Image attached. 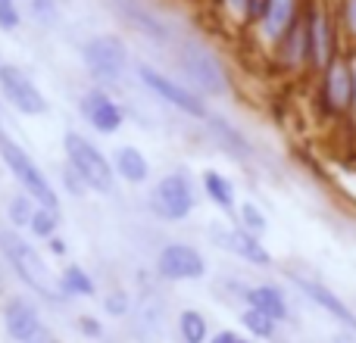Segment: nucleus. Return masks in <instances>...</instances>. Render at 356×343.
Wrapping results in <instances>:
<instances>
[{
  "mask_svg": "<svg viewBox=\"0 0 356 343\" xmlns=\"http://www.w3.org/2000/svg\"><path fill=\"white\" fill-rule=\"evenodd\" d=\"M334 343H350V340H347V337H334Z\"/></svg>",
  "mask_w": 356,
  "mask_h": 343,
  "instance_id": "obj_36",
  "label": "nucleus"
},
{
  "mask_svg": "<svg viewBox=\"0 0 356 343\" xmlns=\"http://www.w3.org/2000/svg\"><path fill=\"white\" fill-rule=\"evenodd\" d=\"M66 156H69V162H72V169L88 181V187L100 190V194H110L113 190V175H116V172L110 169L106 156L100 153L91 141H85V137L75 135V131L66 135Z\"/></svg>",
  "mask_w": 356,
  "mask_h": 343,
  "instance_id": "obj_3",
  "label": "nucleus"
},
{
  "mask_svg": "<svg viewBox=\"0 0 356 343\" xmlns=\"http://www.w3.org/2000/svg\"><path fill=\"white\" fill-rule=\"evenodd\" d=\"M241 219H244V231H250V234L266 231V215L259 212L253 203H244V206H241Z\"/></svg>",
  "mask_w": 356,
  "mask_h": 343,
  "instance_id": "obj_27",
  "label": "nucleus"
},
{
  "mask_svg": "<svg viewBox=\"0 0 356 343\" xmlns=\"http://www.w3.org/2000/svg\"><path fill=\"white\" fill-rule=\"evenodd\" d=\"M60 281H63V287H66V294H79V296H91L94 294V281L79 269V265H69V269L63 271Z\"/></svg>",
  "mask_w": 356,
  "mask_h": 343,
  "instance_id": "obj_23",
  "label": "nucleus"
},
{
  "mask_svg": "<svg viewBox=\"0 0 356 343\" xmlns=\"http://www.w3.org/2000/svg\"><path fill=\"white\" fill-rule=\"evenodd\" d=\"M325 97L332 110H344L353 103V69L347 62L334 60L325 75Z\"/></svg>",
  "mask_w": 356,
  "mask_h": 343,
  "instance_id": "obj_12",
  "label": "nucleus"
},
{
  "mask_svg": "<svg viewBox=\"0 0 356 343\" xmlns=\"http://www.w3.org/2000/svg\"><path fill=\"white\" fill-rule=\"evenodd\" d=\"M56 215L60 212H54V209H38L35 212V219H31V234H38V237H50V234L56 231Z\"/></svg>",
  "mask_w": 356,
  "mask_h": 343,
  "instance_id": "obj_25",
  "label": "nucleus"
},
{
  "mask_svg": "<svg viewBox=\"0 0 356 343\" xmlns=\"http://www.w3.org/2000/svg\"><path fill=\"white\" fill-rule=\"evenodd\" d=\"M241 343H250V340H241Z\"/></svg>",
  "mask_w": 356,
  "mask_h": 343,
  "instance_id": "obj_37",
  "label": "nucleus"
},
{
  "mask_svg": "<svg viewBox=\"0 0 356 343\" xmlns=\"http://www.w3.org/2000/svg\"><path fill=\"white\" fill-rule=\"evenodd\" d=\"M350 69H353V106H356V62H353Z\"/></svg>",
  "mask_w": 356,
  "mask_h": 343,
  "instance_id": "obj_35",
  "label": "nucleus"
},
{
  "mask_svg": "<svg viewBox=\"0 0 356 343\" xmlns=\"http://www.w3.org/2000/svg\"><path fill=\"white\" fill-rule=\"evenodd\" d=\"M156 269H160L163 278L169 281H191V278H203L207 275V262L197 250L184 244H169L163 246L160 259H156Z\"/></svg>",
  "mask_w": 356,
  "mask_h": 343,
  "instance_id": "obj_9",
  "label": "nucleus"
},
{
  "mask_svg": "<svg viewBox=\"0 0 356 343\" xmlns=\"http://www.w3.org/2000/svg\"><path fill=\"white\" fill-rule=\"evenodd\" d=\"M79 328L88 334V337H100V331H104V328H100V321H94L91 315H85V319H79Z\"/></svg>",
  "mask_w": 356,
  "mask_h": 343,
  "instance_id": "obj_30",
  "label": "nucleus"
},
{
  "mask_svg": "<svg viewBox=\"0 0 356 343\" xmlns=\"http://www.w3.org/2000/svg\"><path fill=\"white\" fill-rule=\"evenodd\" d=\"M244 328L250 334H257V337H272L275 334V319H269L266 312H259V309H250V312H244Z\"/></svg>",
  "mask_w": 356,
  "mask_h": 343,
  "instance_id": "obj_24",
  "label": "nucleus"
},
{
  "mask_svg": "<svg viewBox=\"0 0 356 343\" xmlns=\"http://www.w3.org/2000/svg\"><path fill=\"white\" fill-rule=\"evenodd\" d=\"M50 246H54L56 256H63V253H66V244H63V240H50Z\"/></svg>",
  "mask_w": 356,
  "mask_h": 343,
  "instance_id": "obj_34",
  "label": "nucleus"
},
{
  "mask_svg": "<svg viewBox=\"0 0 356 343\" xmlns=\"http://www.w3.org/2000/svg\"><path fill=\"white\" fill-rule=\"evenodd\" d=\"M225 3H228V6H232V10H234V12H244V10H247V6H253V0H225Z\"/></svg>",
  "mask_w": 356,
  "mask_h": 343,
  "instance_id": "obj_33",
  "label": "nucleus"
},
{
  "mask_svg": "<svg viewBox=\"0 0 356 343\" xmlns=\"http://www.w3.org/2000/svg\"><path fill=\"white\" fill-rule=\"evenodd\" d=\"M219 240L234 253V256L247 259V262H253V265H269V262H272L269 250H266V246L257 240V234L244 231V228H241V231H225V234H219Z\"/></svg>",
  "mask_w": 356,
  "mask_h": 343,
  "instance_id": "obj_14",
  "label": "nucleus"
},
{
  "mask_svg": "<svg viewBox=\"0 0 356 343\" xmlns=\"http://www.w3.org/2000/svg\"><path fill=\"white\" fill-rule=\"evenodd\" d=\"M213 343H241L238 340V334H232V331H222V334H216Z\"/></svg>",
  "mask_w": 356,
  "mask_h": 343,
  "instance_id": "obj_32",
  "label": "nucleus"
},
{
  "mask_svg": "<svg viewBox=\"0 0 356 343\" xmlns=\"http://www.w3.org/2000/svg\"><path fill=\"white\" fill-rule=\"evenodd\" d=\"M3 325H6V334L13 340H22V343H31L41 334V321H38V312L29 300H10L3 309Z\"/></svg>",
  "mask_w": 356,
  "mask_h": 343,
  "instance_id": "obj_10",
  "label": "nucleus"
},
{
  "mask_svg": "<svg viewBox=\"0 0 356 343\" xmlns=\"http://www.w3.org/2000/svg\"><path fill=\"white\" fill-rule=\"evenodd\" d=\"M150 206H154L156 215H163V219H169V221L188 219L191 206H194V194H191L188 178H184L181 172L166 175L154 187V194H150Z\"/></svg>",
  "mask_w": 356,
  "mask_h": 343,
  "instance_id": "obj_5",
  "label": "nucleus"
},
{
  "mask_svg": "<svg viewBox=\"0 0 356 343\" xmlns=\"http://www.w3.org/2000/svg\"><path fill=\"white\" fill-rule=\"evenodd\" d=\"M309 50H313V60L319 66H325L328 50H332V37H328V22L322 12H316L313 22H309Z\"/></svg>",
  "mask_w": 356,
  "mask_h": 343,
  "instance_id": "obj_20",
  "label": "nucleus"
},
{
  "mask_svg": "<svg viewBox=\"0 0 356 343\" xmlns=\"http://www.w3.org/2000/svg\"><path fill=\"white\" fill-rule=\"evenodd\" d=\"M0 250H3L6 262L16 269V275L22 278L31 290H38V294L47 296V300H63V294H66L63 281H56V278L50 275V269L44 265V259L38 256L29 240H22L16 231H0Z\"/></svg>",
  "mask_w": 356,
  "mask_h": 343,
  "instance_id": "obj_1",
  "label": "nucleus"
},
{
  "mask_svg": "<svg viewBox=\"0 0 356 343\" xmlns=\"http://www.w3.org/2000/svg\"><path fill=\"white\" fill-rule=\"evenodd\" d=\"M344 16H347V25H350V31L356 35V0H347V6H344Z\"/></svg>",
  "mask_w": 356,
  "mask_h": 343,
  "instance_id": "obj_31",
  "label": "nucleus"
},
{
  "mask_svg": "<svg viewBox=\"0 0 356 343\" xmlns=\"http://www.w3.org/2000/svg\"><path fill=\"white\" fill-rule=\"evenodd\" d=\"M141 81L156 94V97H163L166 103L178 106V110L188 112V116H194V119H203V116H207V106H203V100L194 97L188 87L175 85L169 75L156 72V69H150V66H141Z\"/></svg>",
  "mask_w": 356,
  "mask_h": 343,
  "instance_id": "obj_8",
  "label": "nucleus"
},
{
  "mask_svg": "<svg viewBox=\"0 0 356 343\" xmlns=\"http://www.w3.org/2000/svg\"><path fill=\"white\" fill-rule=\"evenodd\" d=\"M297 284H300V290L316 303V306H322L328 315H332V319H338L344 328L356 331V315L344 306V300H338V296H334L328 287H322V284H316V281H307V278H297Z\"/></svg>",
  "mask_w": 356,
  "mask_h": 343,
  "instance_id": "obj_13",
  "label": "nucleus"
},
{
  "mask_svg": "<svg viewBox=\"0 0 356 343\" xmlns=\"http://www.w3.org/2000/svg\"><path fill=\"white\" fill-rule=\"evenodd\" d=\"M81 112H85L88 122H91L97 131H104V135H113V131L122 125V110H119L104 91L88 94V97L81 100Z\"/></svg>",
  "mask_w": 356,
  "mask_h": 343,
  "instance_id": "obj_11",
  "label": "nucleus"
},
{
  "mask_svg": "<svg viewBox=\"0 0 356 343\" xmlns=\"http://www.w3.org/2000/svg\"><path fill=\"white\" fill-rule=\"evenodd\" d=\"M203 187H207V194L213 196V203H219L222 209L234 206V187L228 178L219 175V172H207V175H203Z\"/></svg>",
  "mask_w": 356,
  "mask_h": 343,
  "instance_id": "obj_21",
  "label": "nucleus"
},
{
  "mask_svg": "<svg viewBox=\"0 0 356 343\" xmlns=\"http://www.w3.org/2000/svg\"><path fill=\"white\" fill-rule=\"evenodd\" d=\"M119 10H122V16L129 19L138 31H144L147 37H154V41H169V28L163 22H156L147 10H141V3H135V0H119Z\"/></svg>",
  "mask_w": 356,
  "mask_h": 343,
  "instance_id": "obj_16",
  "label": "nucleus"
},
{
  "mask_svg": "<svg viewBox=\"0 0 356 343\" xmlns=\"http://www.w3.org/2000/svg\"><path fill=\"white\" fill-rule=\"evenodd\" d=\"M0 91H3V97L10 100L19 112H25V116H41V112H47V100L31 85L29 75L19 72L16 66H6V62L0 66Z\"/></svg>",
  "mask_w": 356,
  "mask_h": 343,
  "instance_id": "obj_7",
  "label": "nucleus"
},
{
  "mask_svg": "<svg viewBox=\"0 0 356 343\" xmlns=\"http://www.w3.org/2000/svg\"><path fill=\"white\" fill-rule=\"evenodd\" d=\"M35 212L38 209H31V196H16L10 203V221H16V225H31Z\"/></svg>",
  "mask_w": 356,
  "mask_h": 343,
  "instance_id": "obj_26",
  "label": "nucleus"
},
{
  "mask_svg": "<svg viewBox=\"0 0 356 343\" xmlns=\"http://www.w3.org/2000/svg\"><path fill=\"white\" fill-rule=\"evenodd\" d=\"M106 312H110V315H125V312H129V296H125V294L106 296Z\"/></svg>",
  "mask_w": 356,
  "mask_h": 343,
  "instance_id": "obj_29",
  "label": "nucleus"
},
{
  "mask_svg": "<svg viewBox=\"0 0 356 343\" xmlns=\"http://www.w3.org/2000/svg\"><path fill=\"white\" fill-rule=\"evenodd\" d=\"M209 131L216 135V141H219V147H225L232 156H250V147H247L244 135H241L238 128H232V125L225 122V119H209Z\"/></svg>",
  "mask_w": 356,
  "mask_h": 343,
  "instance_id": "obj_19",
  "label": "nucleus"
},
{
  "mask_svg": "<svg viewBox=\"0 0 356 343\" xmlns=\"http://www.w3.org/2000/svg\"><path fill=\"white\" fill-rule=\"evenodd\" d=\"M294 22V0H266L263 6V35L266 37H282Z\"/></svg>",
  "mask_w": 356,
  "mask_h": 343,
  "instance_id": "obj_15",
  "label": "nucleus"
},
{
  "mask_svg": "<svg viewBox=\"0 0 356 343\" xmlns=\"http://www.w3.org/2000/svg\"><path fill=\"white\" fill-rule=\"evenodd\" d=\"M116 172L125 178V181L141 184L144 178L150 175V166H147V160H144L141 150H135V147H119V150H116Z\"/></svg>",
  "mask_w": 356,
  "mask_h": 343,
  "instance_id": "obj_18",
  "label": "nucleus"
},
{
  "mask_svg": "<svg viewBox=\"0 0 356 343\" xmlns=\"http://www.w3.org/2000/svg\"><path fill=\"white\" fill-rule=\"evenodd\" d=\"M0 156H3V162L10 166V172L19 178V184H22L25 190H29V196H35L38 203H41L44 209H54V212H60V203H56V190L50 187V181L44 178V172L31 162V156L25 153L22 147H19L16 141H10L3 131V125H0Z\"/></svg>",
  "mask_w": 356,
  "mask_h": 343,
  "instance_id": "obj_2",
  "label": "nucleus"
},
{
  "mask_svg": "<svg viewBox=\"0 0 356 343\" xmlns=\"http://www.w3.org/2000/svg\"><path fill=\"white\" fill-rule=\"evenodd\" d=\"M19 25V6L16 0H0V28L13 31Z\"/></svg>",
  "mask_w": 356,
  "mask_h": 343,
  "instance_id": "obj_28",
  "label": "nucleus"
},
{
  "mask_svg": "<svg viewBox=\"0 0 356 343\" xmlns=\"http://www.w3.org/2000/svg\"><path fill=\"white\" fill-rule=\"evenodd\" d=\"M181 337L184 343H203L207 340V319H203L200 312H194V309H188V312H181Z\"/></svg>",
  "mask_w": 356,
  "mask_h": 343,
  "instance_id": "obj_22",
  "label": "nucleus"
},
{
  "mask_svg": "<svg viewBox=\"0 0 356 343\" xmlns=\"http://www.w3.org/2000/svg\"><path fill=\"white\" fill-rule=\"evenodd\" d=\"M247 303H250V309H259V312H266L269 319H275V321H282L284 315H288V306H284L282 290L269 287V284L247 290Z\"/></svg>",
  "mask_w": 356,
  "mask_h": 343,
  "instance_id": "obj_17",
  "label": "nucleus"
},
{
  "mask_svg": "<svg viewBox=\"0 0 356 343\" xmlns=\"http://www.w3.org/2000/svg\"><path fill=\"white\" fill-rule=\"evenodd\" d=\"M81 60H85L88 72L100 81H116L125 72L129 62V50L116 35H97L81 47Z\"/></svg>",
  "mask_w": 356,
  "mask_h": 343,
  "instance_id": "obj_4",
  "label": "nucleus"
},
{
  "mask_svg": "<svg viewBox=\"0 0 356 343\" xmlns=\"http://www.w3.org/2000/svg\"><path fill=\"white\" fill-rule=\"evenodd\" d=\"M181 69L188 72V78L194 85H200L203 91L209 94H225L228 91V78H225V69L219 66L213 53L200 44H188L181 50Z\"/></svg>",
  "mask_w": 356,
  "mask_h": 343,
  "instance_id": "obj_6",
  "label": "nucleus"
}]
</instances>
